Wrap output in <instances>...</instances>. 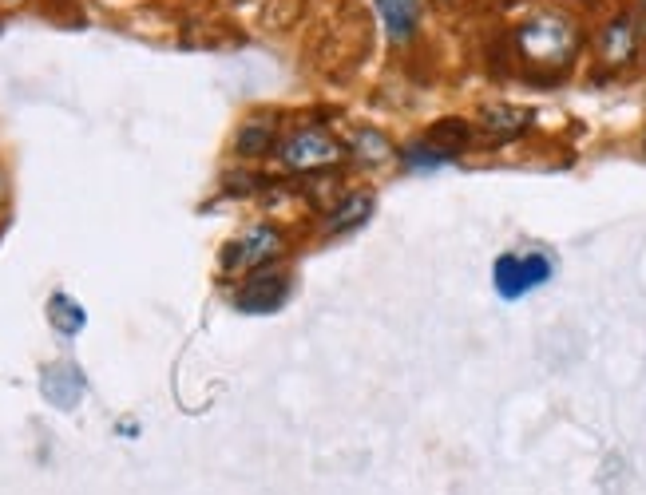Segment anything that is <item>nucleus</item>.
I'll return each instance as SVG.
<instances>
[{"label":"nucleus","mask_w":646,"mask_h":495,"mask_svg":"<svg viewBox=\"0 0 646 495\" xmlns=\"http://www.w3.org/2000/svg\"><path fill=\"white\" fill-rule=\"evenodd\" d=\"M512 44H516V56L532 72L551 76V72H563L575 60L583 36H579V24L575 20H567L559 12H539V16H528L512 32Z\"/></svg>","instance_id":"nucleus-1"},{"label":"nucleus","mask_w":646,"mask_h":495,"mask_svg":"<svg viewBox=\"0 0 646 495\" xmlns=\"http://www.w3.org/2000/svg\"><path fill=\"white\" fill-rule=\"evenodd\" d=\"M555 274V262L551 254L543 250H524V254H500L496 266H492V286L496 294L516 301V297L532 294L539 286H547Z\"/></svg>","instance_id":"nucleus-2"},{"label":"nucleus","mask_w":646,"mask_h":495,"mask_svg":"<svg viewBox=\"0 0 646 495\" xmlns=\"http://www.w3.org/2000/svg\"><path fill=\"white\" fill-rule=\"evenodd\" d=\"M595 52H599V64H603L607 72L631 68V64L639 60V52H643V20H639L631 8L619 12V16H611V20L603 24V32H599Z\"/></svg>","instance_id":"nucleus-3"},{"label":"nucleus","mask_w":646,"mask_h":495,"mask_svg":"<svg viewBox=\"0 0 646 495\" xmlns=\"http://www.w3.org/2000/svg\"><path fill=\"white\" fill-rule=\"evenodd\" d=\"M345 151L341 143L325 131V127H298L294 135L282 139L278 147V159L290 167V171H322L329 163H337Z\"/></svg>","instance_id":"nucleus-4"},{"label":"nucleus","mask_w":646,"mask_h":495,"mask_svg":"<svg viewBox=\"0 0 646 495\" xmlns=\"http://www.w3.org/2000/svg\"><path fill=\"white\" fill-rule=\"evenodd\" d=\"M282 254V234L274 226H254L222 250V270H262Z\"/></svg>","instance_id":"nucleus-5"},{"label":"nucleus","mask_w":646,"mask_h":495,"mask_svg":"<svg viewBox=\"0 0 646 495\" xmlns=\"http://www.w3.org/2000/svg\"><path fill=\"white\" fill-rule=\"evenodd\" d=\"M290 297V274H282V270H254L246 282H242V290H238V309L242 313H274L282 301Z\"/></svg>","instance_id":"nucleus-6"},{"label":"nucleus","mask_w":646,"mask_h":495,"mask_svg":"<svg viewBox=\"0 0 646 495\" xmlns=\"http://www.w3.org/2000/svg\"><path fill=\"white\" fill-rule=\"evenodd\" d=\"M528 127H532V111H528V107H516V103H496V107H484V111H480V131H484L492 143L520 139Z\"/></svg>","instance_id":"nucleus-7"},{"label":"nucleus","mask_w":646,"mask_h":495,"mask_svg":"<svg viewBox=\"0 0 646 495\" xmlns=\"http://www.w3.org/2000/svg\"><path fill=\"white\" fill-rule=\"evenodd\" d=\"M389 36L393 40H409L417 32V20H421V0H373Z\"/></svg>","instance_id":"nucleus-8"},{"label":"nucleus","mask_w":646,"mask_h":495,"mask_svg":"<svg viewBox=\"0 0 646 495\" xmlns=\"http://www.w3.org/2000/svg\"><path fill=\"white\" fill-rule=\"evenodd\" d=\"M84 393V377H80V369H72V365H52L48 373H44V396L56 404V408H72L76 400Z\"/></svg>","instance_id":"nucleus-9"},{"label":"nucleus","mask_w":646,"mask_h":495,"mask_svg":"<svg viewBox=\"0 0 646 495\" xmlns=\"http://www.w3.org/2000/svg\"><path fill=\"white\" fill-rule=\"evenodd\" d=\"M369 214H373V198H369V195H349L341 206H333V210H329L325 230H329V234H345V230L361 226Z\"/></svg>","instance_id":"nucleus-10"},{"label":"nucleus","mask_w":646,"mask_h":495,"mask_svg":"<svg viewBox=\"0 0 646 495\" xmlns=\"http://www.w3.org/2000/svg\"><path fill=\"white\" fill-rule=\"evenodd\" d=\"M238 155H266L274 151V123L270 119H246L238 139H234Z\"/></svg>","instance_id":"nucleus-11"},{"label":"nucleus","mask_w":646,"mask_h":495,"mask_svg":"<svg viewBox=\"0 0 646 495\" xmlns=\"http://www.w3.org/2000/svg\"><path fill=\"white\" fill-rule=\"evenodd\" d=\"M425 139H432L440 151H448V155L456 159V155L468 147L472 131H468V123H464V119H440L436 127H429V131H425Z\"/></svg>","instance_id":"nucleus-12"},{"label":"nucleus","mask_w":646,"mask_h":495,"mask_svg":"<svg viewBox=\"0 0 646 495\" xmlns=\"http://www.w3.org/2000/svg\"><path fill=\"white\" fill-rule=\"evenodd\" d=\"M48 321H52L64 337H76V333L84 329V309H80L68 294H56L48 301Z\"/></svg>","instance_id":"nucleus-13"},{"label":"nucleus","mask_w":646,"mask_h":495,"mask_svg":"<svg viewBox=\"0 0 646 495\" xmlns=\"http://www.w3.org/2000/svg\"><path fill=\"white\" fill-rule=\"evenodd\" d=\"M401 159H405L413 171H432V167L452 163V155H448V151H440L432 139H417V143H409V147L401 151Z\"/></svg>","instance_id":"nucleus-14"},{"label":"nucleus","mask_w":646,"mask_h":495,"mask_svg":"<svg viewBox=\"0 0 646 495\" xmlns=\"http://www.w3.org/2000/svg\"><path fill=\"white\" fill-rule=\"evenodd\" d=\"M357 155H361V159L381 163V159H389V155H393V147H389V139H385L381 131H361V135H357Z\"/></svg>","instance_id":"nucleus-15"},{"label":"nucleus","mask_w":646,"mask_h":495,"mask_svg":"<svg viewBox=\"0 0 646 495\" xmlns=\"http://www.w3.org/2000/svg\"><path fill=\"white\" fill-rule=\"evenodd\" d=\"M16 4H20V0H0V8H16Z\"/></svg>","instance_id":"nucleus-16"},{"label":"nucleus","mask_w":646,"mask_h":495,"mask_svg":"<svg viewBox=\"0 0 646 495\" xmlns=\"http://www.w3.org/2000/svg\"><path fill=\"white\" fill-rule=\"evenodd\" d=\"M643 4H646V0H643Z\"/></svg>","instance_id":"nucleus-17"}]
</instances>
